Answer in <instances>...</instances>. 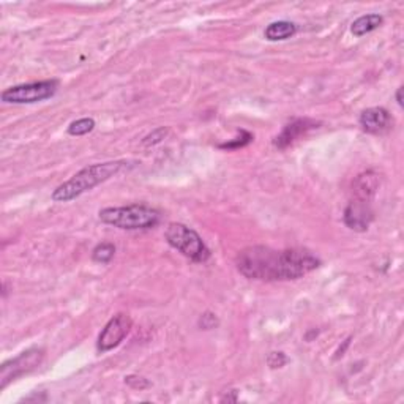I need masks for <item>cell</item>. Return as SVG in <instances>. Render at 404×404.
Returning <instances> with one entry per match:
<instances>
[{
    "instance_id": "6da1fadb",
    "label": "cell",
    "mask_w": 404,
    "mask_h": 404,
    "mask_svg": "<svg viewBox=\"0 0 404 404\" xmlns=\"http://www.w3.org/2000/svg\"><path fill=\"white\" fill-rule=\"evenodd\" d=\"M235 266L248 280L289 281L311 273L321 266V261L311 251L302 248L273 250L264 245H254L237 254Z\"/></svg>"
},
{
    "instance_id": "7a4b0ae2",
    "label": "cell",
    "mask_w": 404,
    "mask_h": 404,
    "mask_svg": "<svg viewBox=\"0 0 404 404\" xmlns=\"http://www.w3.org/2000/svg\"><path fill=\"white\" fill-rule=\"evenodd\" d=\"M126 166V161H107V163H95L81 170L70 180L59 185L52 193L54 202H69L76 199L85 191H90L92 188L103 184L116 176Z\"/></svg>"
},
{
    "instance_id": "3957f363",
    "label": "cell",
    "mask_w": 404,
    "mask_h": 404,
    "mask_svg": "<svg viewBox=\"0 0 404 404\" xmlns=\"http://www.w3.org/2000/svg\"><path fill=\"white\" fill-rule=\"evenodd\" d=\"M100 220L105 225H109L125 231H139V229H150L158 225L160 212L153 207L144 204H131L124 207H107L100 210Z\"/></svg>"
},
{
    "instance_id": "277c9868",
    "label": "cell",
    "mask_w": 404,
    "mask_h": 404,
    "mask_svg": "<svg viewBox=\"0 0 404 404\" xmlns=\"http://www.w3.org/2000/svg\"><path fill=\"white\" fill-rule=\"evenodd\" d=\"M165 237L172 248H176L188 259L194 262H206L210 258V250L194 229L182 223H171L166 227Z\"/></svg>"
},
{
    "instance_id": "5b68a950",
    "label": "cell",
    "mask_w": 404,
    "mask_h": 404,
    "mask_svg": "<svg viewBox=\"0 0 404 404\" xmlns=\"http://www.w3.org/2000/svg\"><path fill=\"white\" fill-rule=\"evenodd\" d=\"M59 83L56 79L40 81V83L21 84L10 87L2 92V101L10 105H32L56 95Z\"/></svg>"
},
{
    "instance_id": "8992f818",
    "label": "cell",
    "mask_w": 404,
    "mask_h": 404,
    "mask_svg": "<svg viewBox=\"0 0 404 404\" xmlns=\"http://www.w3.org/2000/svg\"><path fill=\"white\" fill-rule=\"evenodd\" d=\"M44 359V349L42 347H30L27 351L21 352L15 359L6 360L2 368H0V390L6 388L10 382L18 379L19 376L27 373L42 365Z\"/></svg>"
},
{
    "instance_id": "52a82bcc",
    "label": "cell",
    "mask_w": 404,
    "mask_h": 404,
    "mask_svg": "<svg viewBox=\"0 0 404 404\" xmlns=\"http://www.w3.org/2000/svg\"><path fill=\"white\" fill-rule=\"evenodd\" d=\"M133 326V321L128 314L119 313L111 318V321L107 322L105 328L101 330V333L98 336L97 349L100 352H107L111 349L117 347L120 343L124 341L125 336L130 333Z\"/></svg>"
},
{
    "instance_id": "ba28073f",
    "label": "cell",
    "mask_w": 404,
    "mask_h": 404,
    "mask_svg": "<svg viewBox=\"0 0 404 404\" xmlns=\"http://www.w3.org/2000/svg\"><path fill=\"white\" fill-rule=\"evenodd\" d=\"M374 218V212L372 206H369L368 201L355 199L351 201L346 207L345 215H343V220H345V225L352 229L355 232H365L368 231L369 225Z\"/></svg>"
},
{
    "instance_id": "9c48e42d",
    "label": "cell",
    "mask_w": 404,
    "mask_h": 404,
    "mask_svg": "<svg viewBox=\"0 0 404 404\" xmlns=\"http://www.w3.org/2000/svg\"><path fill=\"white\" fill-rule=\"evenodd\" d=\"M318 125L319 122L311 119H295L291 124L286 125L285 130L275 138L273 144L275 147H278V149H287L289 145H292L303 134H307L309 130H313V128H318Z\"/></svg>"
},
{
    "instance_id": "30bf717a",
    "label": "cell",
    "mask_w": 404,
    "mask_h": 404,
    "mask_svg": "<svg viewBox=\"0 0 404 404\" xmlns=\"http://www.w3.org/2000/svg\"><path fill=\"white\" fill-rule=\"evenodd\" d=\"M359 122L367 133L379 134L388 130L392 125V117L386 107H368L360 114Z\"/></svg>"
},
{
    "instance_id": "8fae6325",
    "label": "cell",
    "mask_w": 404,
    "mask_h": 404,
    "mask_svg": "<svg viewBox=\"0 0 404 404\" xmlns=\"http://www.w3.org/2000/svg\"><path fill=\"white\" fill-rule=\"evenodd\" d=\"M379 188V176L374 171H367L360 174L359 177L354 180L352 191L355 199L362 201H372L373 196Z\"/></svg>"
},
{
    "instance_id": "7c38bea8",
    "label": "cell",
    "mask_w": 404,
    "mask_h": 404,
    "mask_svg": "<svg viewBox=\"0 0 404 404\" xmlns=\"http://www.w3.org/2000/svg\"><path fill=\"white\" fill-rule=\"evenodd\" d=\"M295 32H297V25L294 23L277 21L267 25L264 35L268 42H283V40L294 37Z\"/></svg>"
},
{
    "instance_id": "4fadbf2b",
    "label": "cell",
    "mask_w": 404,
    "mask_h": 404,
    "mask_svg": "<svg viewBox=\"0 0 404 404\" xmlns=\"http://www.w3.org/2000/svg\"><path fill=\"white\" fill-rule=\"evenodd\" d=\"M384 23V18L381 15H365V16H360L359 19H355L351 25V32L354 37H363L367 35V33L373 32L376 29H379Z\"/></svg>"
},
{
    "instance_id": "5bb4252c",
    "label": "cell",
    "mask_w": 404,
    "mask_h": 404,
    "mask_svg": "<svg viewBox=\"0 0 404 404\" xmlns=\"http://www.w3.org/2000/svg\"><path fill=\"white\" fill-rule=\"evenodd\" d=\"M114 254H116V246L109 244V242H103V244H100L93 248L92 259L95 262H100V264H107V262L112 261Z\"/></svg>"
},
{
    "instance_id": "9a60e30c",
    "label": "cell",
    "mask_w": 404,
    "mask_h": 404,
    "mask_svg": "<svg viewBox=\"0 0 404 404\" xmlns=\"http://www.w3.org/2000/svg\"><path fill=\"white\" fill-rule=\"evenodd\" d=\"M93 128H95V120L90 117H84L70 124L69 134H71V136H84V134L90 133Z\"/></svg>"
},
{
    "instance_id": "2e32d148",
    "label": "cell",
    "mask_w": 404,
    "mask_h": 404,
    "mask_svg": "<svg viewBox=\"0 0 404 404\" xmlns=\"http://www.w3.org/2000/svg\"><path fill=\"white\" fill-rule=\"evenodd\" d=\"M253 141V134H250L248 131L245 130H242L240 131V138H235L234 141H231V143H226V144H220L218 147L220 149H227V150H231V149H239V147H245L248 145Z\"/></svg>"
},
{
    "instance_id": "e0dca14e",
    "label": "cell",
    "mask_w": 404,
    "mask_h": 404,
    "mask_svg": "<svg viewBox=\"0 0 404 404\" xmlns=\"http://www.w3.org/2000/svg\"><path fill=\"white\" fill-rule=\"evenodd\" d=\"M167 128L165 126H161V128H157V130H153L150 134H147V136L144 138L143 141V144L145 147H150V145H155V144H160L161 141H163L166 136H167Z\"/></svg>"
},
{
    "instance_id": "ac0fdd59",
    "label": "cell",
    "mask_w": 404,
    "mask_h": 404,
    "mask_svg": "<svg viewBox=\"0 0 404 404\" xmlns=\"http://www.w3.org/2000/svg\"><path fill=\"white\" fill-rule=\"evenodd\" d=\"M125 382L134 390H144L147 387H150V382L145 378H141V376H126Z\"/></svg>"
},
{
    "instance_id": "d6986e66",
    "label": "cell",
    "mask_w": 404,
    "mask_h": 404,
    "mask_svg": "<svg viewBox=\"0 0 404 404\" xmlns=\"http://www.w3.org/2000/svg\"><path fill=\"white\" fill-rule=\"evenodd\" d=\"M218 326V319H217V316H215L213 313L210 311H207L204 313L199 318V327L201 328H204V330H210L213 327H217Z\"/></svg>"
},
{
    "instance_id": "ffe728a7",
    "label": "cell",
    "mask_w": 404,
    "mask_h": 404,
    "mask_svg": "<svg viewBox=\"0 0 404 404\" xmlns=\"http://www.w3.org/2000/svg\"><path fill=\"white\" fill-rule=\"evenodd\" d=\"M267 363L271 368H281L287 363V357L283 352H271L267 357Z\"/></svg>"
},
{
    "instance_id": "44dd1931",
    "label": "cell",
    "mask_w": 404,
    "mask_h": 404,
    "mask_svg": "<svg viewBox=\"0 0 404 404\" xmlns=\"http://www.w3.org/2000/svg\"><path fill=\"white\" fill-rule=\"evenodd\" d=\"M396 101H398L400 106H403V87L396 90Z\"/></svg>"
}]
</instances>
